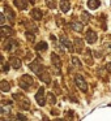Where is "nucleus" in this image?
<instances>
[{"label": "nucleus", "instance_id": "1", "mask_svg": "<svg viewBox=\"0 0 111 121\" xmlns=\"http://www.w3.org/2000/svg\"><path fill=\"white\" fill-rule=\"evenodd\" d=\"M34 83V81H33V77L28 76V74H24V76L21 77V81H20V87L24 90L29 89L32 85Z\"/></svg>", "mask_w": 111, "mask_h": 121}, {"label": "nucleus", "instance_id": "2", "mask_svg": "<svg viewBox=\"0 0 111 121\" xmlns=\"http://www.w3.org/2000/svg\"><path fill=\"white\" fill-rule=\"evenodd\" d=\"M30 69H32L35 74H38V76H42V74L45 73V66L41 63H38V61H34V63L30 64Z\"/></svg>", "mask_w": 111, "mask_h": 121}, {"label": "nucleus", "instance_id": "3", "mask_svg": "<svg viewBox=\"0 0 111 121\" xmlns=\"http://www.w3.org/2000/svg\"><path fill=\"white\" fill-rule=\"evenodd\" d=\"M35 100H37V103H38V105H45V89L43 87H41L39 90H38V92L35 94Z\"/></svg>", "mask_w": 111, "mask_h": 121}, {"label": "nucleus", "instance_id": "4", "mask_svg": "<svg viewBox=\"0 0 111 121\" xmlns=\"http://www.w3.org/2000/svg\"><path fill=\"white\" fill-rule=\"evenodd\" d=\"M76 85H77V87H79L81 91H84V92H86L88 91V85H86V82H85V79L82 78L81 76H76Z\"/></svg>", "mask_w": 111, "mask_h": 121}, {"label": "nucleus", "instance_id": "5", "mask_svg": "<svg viewBox=\"0 0 111 121\" xmlns=\"http://www.w3.org/2000/svg\"><path fill=\"white\" fill-rule=\"evenodd\" d=\"M97 38H98L97 34H95L93 30H88L86 34H85V39H86V42L90 43V44H93V43L97 42Z\"/></svg>", "mask_w": 111, "mask_h": 121}, {"label": "nucleus", "instance_id": "6", "mask_svg": "<svg viewBox=\"0 0 111 121\" xmlns=\"http://www.w3.org/2000/svg\"><path fill=\"white\" fill-rule=\"evenodd\" d=\"M51 63H52V65L55 66L58 70L60 69V66H61V60H60V57H59V56L56 55L55 52L51 53Z\"/></svg>", "mask_w": 111, "mask_h": 121}, {"label": "nucleus", "instance_id": "7", "mask_svg": "<svg viewBox=\"0 0 111 121\" xmlns=\"http://www.w3.org/2000/svg\"><path fill=\"white\" fill-rule=\"evenodd\" d=\"M16 47H17V42L13 40V39H8L5 43H4V50H7V51H12Z\"/></svg>", "mask_w": 111, "mask_h": 121}, {"label": "nucleus", "instance_id": "8", "mask_svg": "<svg viewBox=\"0 0 111 121\" xmlns=\"http://www.w3.org/2000/svg\"><path fill=\"white\" fill-rule=\"evenodd\" d=\"M9 64L14 69H18V68H21V59L16 57V56H12V57H9Z\"/></svg>", "mask_w": 111, "mask_h": 121}, {"label": "nucleus", "instance_id": "9", "mask_svg": "<svg viewBox=\"0 0 111 121\" xmlns=\"http://www.w3.org/2000/svg\"><path fill=\"white\" fill-rule=\"evenodd\" d=\"M12 29L11 27H8V26H3L1 27V30H0V37L1 38H8V37H11L12 35Z\"/></svg>", "mask_w": 111, "mask_h": 121}, {"label": "nucleus", "instance_id": "10", "mask_svg": "<svg viewBox=\"0 0 111 121\" xmlns=\"http://www.w3.org/2000/svg\"><path fill=\"white\" fill-rule=\"evenodd\" d=\"M13 3H14V5L18 9H21V11H25V9L28 8V5H29V4H28V0H14Z\"/></svg>", "mask_w": 111, "mask_h": 121}, {"label": "nucleus", "instance_id": "11", "mask_svg": "<svg viewBox=\"0 0 111 121\" xmlns=\"http://www.w3.org/2000/svg\"><path fill=\"white\" fill-rule=\"evenodd\" d=\"M60 43L64 46V47L68 48L69 51H73V48H74V47H73V44H72L71 40H69L67 37H61V38H60Z\"/></svg>", "mask_w": 111, "mask_h": 121}, {"label": "nucleus", "instance_id": "12", "mask_svg": "<svg viewBox=\"0 0 111 121\" xmlns=\"http://www.w3.org/2000/svg\"><path fill=\"white\" fill-rule=\"evenodd\" d=\"M30 16L33 17L34 20H42V17H43V13H42V11L41 9H38V8H34L32 12H30Z\"/></svg>", "mask_w": 111, "mask_h": 121}, {"label": "nucleus", "instance_id": "13", "mask_svg": "<svg viewBox=\"0 0 111 121\" xmlns=\"http://www.w3.org/2000/svg\"><path fill=\"white\" fill-rule=\"evenodd\" d=\"M4 13H5V16L8 17V20H9L11 22H13V21H14V12L12 11V9L9 8L8 5L4 7Z\"/></svg>", "mask_w": 111, "mask_h": 121}, {"label": "nucleus", "instance_id": "14", "mask_svg": "<svg viewBox=\"0 0 111 121\" xmlns=\"http://www.w3.org/2000/svg\"><path fill=\"white\" fill-rule=\"evenodd\" d=\"M0 90L4 91V92L9 91V90H11V83H9L8 81H5V79H3V81L0 82Z\"/></svg>", "mask_w": 111, "mask_h": 121}, {"label": "nucleus", "instance_id": "15", "mask_svg": "<svg viewBox=\"0 0 111 121\" xmlns=\"http://www.w3.org/2000/svg\"><path fill=\"white\" fill-rule=\"evenodd\" d=\"M71 26H72V29H73L74 31H77V33H81V31H82V27H84V25H82L81 22L73 21V22L71 24Z\"/></svg>", "mask_w": 111, "mask_h": 121}, {"label": "nucleus", "instance_id": "16", "mask_svg": "<svg viewBox=\"0 0 111 121\" xmlns=\"http://www.w3.org/2000/svg\"><path fill=\"white\" fill-rule=\"evenodd\" d=\"M69 7H71V4H69V1L68 0H61L60 1V9H61V12H68L69 11Z\"/></svg>", "mask_w": 111, "mask_h": 121}, {"label": "nucleus", "instance_id": "17", "mask_svg": "<svg viewBox=\"0 0 111 121\" xmlns=\"http://www.w3.org/2000/svg\"><path fill=\"white\" fill-rule=\"evenodd\" d=\"M99 5H101L99 0H89V1H88V7H89L90 9H98Z\"/></svg>", "mask_w": 111, "mask_h": 121}, {"label": "nucleus", "instance_id": "18", "mask_svg": "<svg viewBox=\"0 0 111 121\" xmlns=\"http://www.w3.org/2000/svg\"><path fill=\"white\" fill-rule=\"evenodd\" d=\"M20 107H21L22 109H29V108H30V103H29V100H28L26 98H24L22 100H20Z\"/></svg>", "mask_w": 111, "mask_h": 121}, {"label": "nucleus", "instance_id": "19", "mask_svg": "<svg viewBox=\"0 0 111 121\" xmlns=\"http://www.w3.org/2000/svg\"><path fill=\"white\" fill-rule=\"evenodd\" d=\"M35 50H37V51H46V50H47V43H46V42L38 43V44L35 46Z\"/></svg>", "mask_w": 111, "mask_h": 121}, {"label": "nucleus", "instance_id": "20", "mask_svg": "<svg viewBox=\"0 0 111 121\" xmlns=\"http://www.w3.org/2000/svg\"><path fill=\"white\" fill-rule=\"evenodd\" d=\"M47 100H48L50 104H55V103H56V96L52 94V92H48V94H47Z\"/></svg>", "mask_w": 111, "mask_h": 121}, {"label": "nucleus", "instance_id": "21", "mask_svg": "<svg viewBox=\"0 0 111 121\" xmlns=\"http://www.w3.org/2000/svg\"><path fill=\"white\" fill-rule=\"evenodd\" d=\"M89 20H90L89 13H88V12H82V14H81V21L84 22V24H88V22H89Z\"/></svg>", "mask_w": 111, "mask_h": 121}, {"label": "nucleus", "instance_id": "22", "mask_svg": "<svg viewBox=\"0 0 111 121\" xmlns=\"http://www.w3.org/2000/svg\"><path fill=\"white\" fill-rule=\"evenodd\" d=\"M103 48H106L105 53H110L111 52V42H105L103 43Z\"/></svg>", "mask_w": 111, "mask_h": 121}, {"label": "nucleus", "instance_id": "23", "mask_svg": "<svg viewBox=\"0 0 111 121\" xmlns=\"http://www.w3.org/2000/svg\"><path fill=\"white\" fill-rule=\"evenodd\" d=\"M41 77V79H42L45 83H50V76H48L47 73H43L42 76H39Z\"/></svg>", "mask_w": 111, "mask_h": 121}, {"label": "nucleus", "instance_id": "24", "mask_svg": "<svg viewBox=\"0 0 111 121\" xmlns=\"http://www.w3.org/2000/svg\"><path fill=\"white\" fill-rule=\"evenodd\" d=\"M74 42H76V44H77V51H81V48H84V46H82V42H81V39H80V38H76V39H74Z\"/></svg>", "mask_w": 111, "mask_h": 121}, {"label": "nucleus", "instance_id": "25", "mask_svg": "<svg viewBox=\"0 0 111 121\" xmlns=\"http://www.w3.org/2000/svg\"><path fill=\"white\" fill-rule=\"evenodd\" d=\"M72 64H73L76 68H81V66H82V64L80 63V60L77 57H72Z\"/></svg>", "mask_w": 111, "mask_h": 121}, {"label": "nucleus", "instance_id": "26", "mask_svg": "<svg viewBox=\"0 0 111 121\" xmlns=\"http://www.w3.org/2000/svg\"><path fill=\"white\" fill-rule=\"evenodd\" d=\"M46 3H47V7L51 9H54L56 7V1L55 0H46Z\"/></svg>", "mask_w": 111, "mask_h": 121}, {"label": "nucleus", "instance_id": "27", "mask_svg": "<svg viewBox=\"0 0 111 121\" xmlns=\"http://www.w3.org/2000/svg\"><path fill=\"white\" fill-rule=\"evenodd\" d=\"M1 118H3V121H14L13 116H5V115H3V116H1Z\"/></svg>", "mask_w": 111, "mask_h": 121}, {"label": "nucleus", "instance_id": "28", "mask_svg": "<svg viewBox=\"0 0 111 121\" xmlns=\"http://www.w3.org/2000/svg\"><path fill=\"white\" fill-rule=\"evenodd\" d=\"M26 39L29 40V42H34V39H35L34 34H30V33H26Z\"/></svg>", "mask_w": 111, "mask_h": 121}, {"label": "nucleus", "instance_id": "29", "mask_svg": "<svg viewBox=\"0 0 111 121\" xmlns=\"http://www.w3.org/2000/svg\"><path fill=\"white\" fill-rule=\"evenodd\" d=\"M16 117H17V120H20V121H26V116L21 115V113H18V115H17Z\"/></svg>", "mask_w": 111, "mask_h": 121}, {"label": "nucleus", "instance_id": "30", "mask_svg": "<svg viewBox=\"0 0 111 121\" xmlns=\"http://www.w3.org/2000/svg\"><path fill=\"white\" fill-rule=\"evenodd\" d=\"M8 69H9V65L3 61V72H8Z\"/></svg>", "mask_w": 111, "mask_h": 121}, {"label": "nucleus", "instance_id": "31", "mask_svg": "<svg viewBox=\"0 0 111 121\" xmlns=\"http://www.w3.org/2000/svg\"><path fill=\"white\" fill-rule=\"evenodd\" d=\"M106 69L108 70V73H111V63H107V64H106Z\"/></svg>", "mask_w": 111, "mask_h": 121}, {"label": "nucleus", "instance_id": "32", "mask_svg": "<svg viewBox=\"0 0 111 121\" xmlns=\"http://www.w3.org/2000/svg\"><path fill=\"white\" fill-rule=\"evenodd\" d=\"M4 14H0V24H4V21H5V18H4Z\"/></svg>", "mask_w": 111, "mask_h": 121}, {"label": "nucleus", "instance_id": "33", "mask_svg": "<svg viewBox=\"0 0 111 121\" xmlns=\"http://www.w3.org/2000/svg\"><path fill=\"white\" fill-rule=\"evenodd\" d=\"M51 113H52V115H59V111L58 109H52V111H51Z\"/></svg>", "mask_w": 111, "mask_h": 121}, {"label": "nucleus", "instance_id": "34", "mask_svg": "<svg viewBox=\"0 0 111 121\" xmlns=\"http://www.w3.org/2000/svg\"><path fill=\"white\" fill-rule=\"evenodd\" d=\"M54 121H64V120H60V118H56V120H54Z\"/></svg>", "mask_w": 111, "mask_h": 121}, {"label": "nucleus", "instance_id": "35", "mask_svg": "<svg viewBox=\"0 0 111 121\" xmlns=\"http://www.w3.org/2000/svg\"><path fill=\"white\" fill-rule=\"evenodd\" d=\"M30 1H33V3H34V1H35V0H30Z\"/></svg>", "mask_w": 111, "mask_h": 121}]
</instances>
